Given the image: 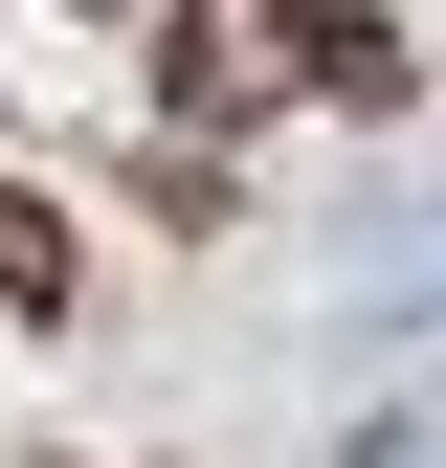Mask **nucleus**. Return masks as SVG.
I'll return each instance as SVG.
<instances>
[{"instance_id":"obj_1","label":"nucleus","mask_w":446,"mask_h":468,"mask_svg":"<svg viewBox=\"0 0 446 468\" xmlns=\"http://www.w3.org/2000/svg\"><path fill=\"white\" fill-rule=\"evenodd\" d=\"M0 290H23V313L68 290V223H45V201H0Z\"/></svg>"}]
</instances>
